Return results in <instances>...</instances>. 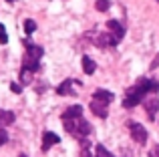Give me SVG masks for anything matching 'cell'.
<instances>
[{
	"label": "cell",
	"instance_id": "9a60e30c",
	"mask_svg": "<svg viewBox=\"0 0 159 157\" xmlns=\"http://www.w3.org/2000/svg\"><path fill=\"white\" fill-rule=\"evenodd\" d=\"M14 123V113L12 111H0V129Z\"/></svg>",
	"mask_w": 159,
	"mask_h": 157
},
{
	"label": "cell",
	"instance_id": "30bf717a",
	"mask_svg": "<svg viewBox=\"0 0 159 157\" xmlns=\"http://www.w3.org/2000/svg\"><path fill=\"white\" fill-rule=\"evenodd\" d=\"M24 47H26V56H30V59L34 61H40V56H43V48L39 47V44H32L30 40H24Z\"/></svg>",
	"mask_w": 159,
	"mask_h": 157
},
{
	"label": "cell",
	"instance_id": "5b68a950",
	"mask_svg": "<svg viewBox=\"0 0 159 157\" xmlns=\"http://www.w3.org/2000/svg\"><path fill=\"white\" fill-rule=\"evenodd\" d=\"M73 85H77V83H75L73 78H66V81H62L61 85L57 87V93L61 95V97H65V95H66V97H75V95H77V91L73 89Z\"/></svg>",
	"mask_w": 159,
	"mask_h": 157
},
{
	"label": "cell",
	"instance_id": "44dd1931",
	"mask_svg": "<svg viewBox=\"0 0 159 157\" xmlns=\"http://www.w3.org/2000/svg\"><path fill=\"white\" fill-rule=\"evenodd\" d=\"M10 91L12 93H22V87H20L18 83H10Z\"/></svg>",
	"mask_w": 159,
	"mask_h": 157
},
{
	"label": "cell",
	"instance_id": "9c48e42d",
	"mask_svg": "<svg viewBox=\"0 0 159 157\" xmlns=\"http://www.w3.org/2000/svg\"><path fill=\"white\" fill-rule=\"evenodd\" d=\"M83 117V107L81 105H73L62 113V121H73V119H81Z\"/></svg>",
	"mask_w": 159,
	"mask_h": 157
},
{
	"label": "cell",
	"instance_id": "277c9868",
	"mask_svg": "<svg viewBox=\"0 0 159 157\" xmlns=\"http://www.w3.org/2000/svg\"><path fill=\"white\" fill-rule=\"evenodd\" d=\"M119 40L121 38H117L113 32H101V34L95 38V44H97L99 48H107V47H117Z\"/></svg>",
	"mask_w": 159,
	"mask_h": 157
},
{
	"label": "cell",
	"instance_id": "52a82bcc",
	"mask_svg": "<svg viewBox=\"0 0 159 157\" xmlns=\"http://www.w3.org/2000/svg\"><path fill=\"white\" fill-rule=\"evenodd\" d=\"M58 143H61V137L57 133H52V131H47L43 135V151H48L52 145H58Z\"/></svg>",
	"mask_w": 159,
	"mask_h": 157
},
{
	"label": "cell",
	"instance_id": "7c38bea8",
	"mask_svg": "<svg viewBox=\"0 0 159 157\" xmlns=\"http://www.w3.org/2000/svg\"><path fill=\"white\" fill-rule=\"evenodd\" d=\"M81 65H83V71H85V75H93L95 71H97V63H95L91 56H83L81 59Z\"/></svg>",
	"mask_w": 159,
	"mask_h": 157
},
{
	"label": "cell",
	"instance_id": "cb8c5ba5",
	"mask_svg": "<svg viewBox=\"0 0 159 157\" xmlns=\"http://www.w3.org/2000/svg\"><path fill=\"white\" fill-rule=\"evenodd\" d=\"M18 157H28V155H26V153H20V155H18Z\"/></svg>",
	"mask_w": 159,
	"mask_h": 157
},
{
	"label": "cell",
	"instance_id": "e0dca14e",
	"mask_svg": "<svg viewBox=\"0 0 159 157\" xmlns=\"http://www.w3.org/2000/svg\"><path fill=\"white\" fill-rule=\"evenodd\" d=\"M95 8H97L99 12H107L109 8H111V2H109V0H97V2H95Z\"/></svg>",
	"mask_w": 159,
	"mask_h": 157
},
{
	"label": "cell",
	"instance_id": "8992f818",
	"mask_svg": "<svg viewBox=\"0 0 159 157\" xmlns=\"http://www.w3.org/2000/svg\"><path fill=\"white\" fill-rule=\"evenodd\" d=\"M159 111V97H151L145 101V113H147L149 121H155V115Z\"/></svg>",
	"mask_w": 159,
	"mask_h": 157
},
{
	"label": "cell",
	"instance_id": "7402d4cb",
	"mask_svg": "<svg viewBox=\"0 0 159 157\" xmlns=\"http://www.w3.org/2000/svg\"><path fill=\"white\" fill-rule=\"evenodd\" d=\"M149 157H159V145H155L151 149V153H149Z\"/></svg>",
	"mask_w": 159,
	"mask_h": 157
},
{
	"label": "cell",
	"instance_id": "ba28073f",
	"mask_svg": "<svg viewBox=\"0 0 159 157\" xmlns=\"http://www.w3.org/2000/svg\"><path fill=\"white\" fill-rule=\"evenodd\" d=\"M91 111H93L95 115H97L99 119H107L109 115V109H107V103H101V101H91Z\"/></svg>",
	"mask_w": 159,
	"mask_h": 157
},
{
	"label": "cell",
	"instance_id": "d6986e66",
	"mask_svg": "<svg viewBox=\"0 0 159 157\" xmlns=\"http://www.w3.org/2000/svg\"><path fill=\"white\" fill-rule=\"evenodd\" d=\"M0 43H2V44H6V43H8V34H6V28H4L2 24H0Z\"/></svg>",
	"mask_w": 159,
	"mask_h": 157
},
{
	"label": "cell",
	"instance_id": "6da1fadb",
	"mask_svg": "<svg viewBox=\"0 0 159 157\" xmlns=\"http://www.w3.org/2000/svg\"><path fill=\"white\" fill-rule=\"evenodd\" d=\"M157 91H159V83L157 81L147 78V77L139 78V81H137L135 85L127 91L125 101H123V107H125V109H131V107L139 105V103L145 99V95H147V93H157Z\"/></svg>",
	"mask_w": 159,
	"mask_h": 157
},
{
	"label": "cell",
	"instance_id": "ac0fdd59",
	"mask_svg": "<svg viewBox=\"0 0 159 157\" xmlns=\"http://www.w3.org/2000/svg\"><path fill=\"white\" fill-rule=\"evenodd\" d=\"M95 157H115V155L109 153V151L105 149V145H97L95 147Z\"/></svg>",
	"mask_w": 159,
	"mask_h": 157
},
{
	"label": "cell",
	"instance_id": "603a6c76",
	"mask_svg": "<svg viewBox=\"0 0 159 157\" xmlns=\"http://www.w3.org/2000/svg\"><path fill=\"white\" fill-rule=\"evenodd\" d=\"M157 65H159V55H157V59L151 63V69H157Z\"/></svg>",
	"mask_w": 159,
	"mask_h": 157
},
{
	"label": "cell",
	"instance_id": "2e32d148",
	"mask_svg": "<svg viewBox=\"0 0 159 157\" xmlns=\"http://www.w3.org/2000/svg\"><path fill=\"white\" fill-rule=\"evenodd\" d=\"M34 30H36V22L32 18H26L24 20V32H26V34H32Z\"/></svg>",
	"mask_w": 159,
	"mask_h": 157
},
{
	"label": "cell",
	"instance_id": "4fadbf2b",
	"mask_svg": "<svg viewBox=\"0 0 159 157\" xmlns=\"http://www.w3.org/2000/svg\"><path fill=\"white\" fill-rule=\"evenodd\" d=\"M22 69H24V71H30V73H36V71L40 69V63L24 55V59H22Z\"/></svg>",
	"mask_w": 159,
	"mask_h": 157
},
{
	"label": "cell",
	"instance_id": "5bb4252c",
	"mask_svg": "<svg viewBox=\"0 0 159 157\" xmlns=\"http://www.w3.org/2000/svg\"><path fill=\"white\" fill-rule=\"evenodd\" d=\"M107 26H109V30H111L113 34L117 36V38H123L125 28L121 26V22H119V20H109V22H107Z\"/></svg>",
	"mask_w": 159,
	"mask_h": 157
},
{
	"label": "cell",
	"instance_id": "d4e9b609",
	"mask_svg": "<svg viewBox=\"0 0 159 157\" xmlns=\"http://www.w3.org/2000/svg\"><path fill=\"white\" fill-rule=\"evenodd\" d=\"M6 2H16V0H6Z\"/></svg>",
	"mask_w": 159,
	"mask_h": 157
},
{
	"label": "cell",
	"instance_id": "3957f363",
	"mask_svg": "<svg viewBox=\"0 0 159 157\" xmlns=\"http://www.w3.org/2000/svg\"><path fill=\"white\" fill-rule=\"evenodd\" d=\"M127 129H129V133H131V139H133V141H137L139 145H145V143H147V129H145L141 123L127 121Z\"/></svg>",
	"mask_w": 159,
	"mask_h": 157
},
{
	"label": "cell",
	"instance_id": "ffe728a7",
	"mask_svg": "<svg viewBox=\"0 0 159 157\" xmlns=\"http://www.w3.org/2000/svg\"><path fill=\"white\" fill-rule=\"evenodd\" d=\"M6 143H8V133L4 129H0V147L6 145Z\"/></svg>",
	"mask_w": 159,
	"mask_h": 157
},
{
	"label": "cell",
	"instance_id": "8fae6325",
	"mask_svg": "<svg viewBox=\"0 0 159 157\" xmlns=\"http://www.w3.org/2000/svg\"><path fill=\"white\" fill-rule=\"evenodd\" d=\"M93 99H95V101H101V103H107V105H109V103L115 99V95H113L111 91H107V89H97L93 93Z\"/></svg>",
	"mask_w": 159,
	"mask_h": 157
},
{
	"label": "cell",
	"instance_id": "7a4b0ae2",
	"mask_svg": "<svg viewBox=\"0 0 159 157\" xmlns=\"http://www.w3.org/2000/svg\"><path fill=\"white\" fill-rule=\"evenodd\" d=\"M62 125H65V129L69 131L70 135H75V137H87V135L93 131V127H91V123L87 121V119H73V121H62Z\"/></svg>",
	"mask_w": 159,
	"mask_h": 157
}]
</instances>
